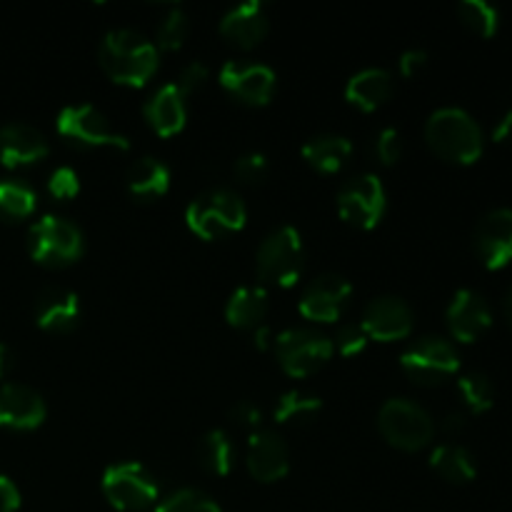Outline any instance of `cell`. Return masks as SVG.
<instances>
[{
    "mask_svg": "<svg viewBox=\"0 0 512 512\" xmlns=\"http://www.w3.org/2000/svg\"><path fill=\"white\" fill-rule=\"evenodd\" d=\"M45 400L23 383L0 385V428L33 430L45 420Z\"/></svg>",
    "mask_w": 512,
    "mask_h": 512,
    "instance_id": "obj_18",
    "label": "cell"
},
{
    "mask_svg": "<svg viewBox=\"0 0 512 512\" xmlns=\"http://www.w3.org/2000/svg\"><path fill=\"white\" fill-rule=\"evenodd\" d=\"M465 428V418L460 413H450L448 418L443 420V430L445 433H460Z\"/></svg>",
    "mask_w": 512,
    "mask_h": 512,
    "instance_id": "obj_45",
    "label": "cell"
},
{
    "mask_svg": "<svg viewBox=\"0 0 512 512\" xmlns=\"http://www.w3.org/2000/svg\"><path fill=\"white\" fill-rule=\"evenodd\" d=\"M385 205H388L385 188L373 173L355 175L338 193L340 218L360 230H373L383 220Z\"/></svg>",
    "mask_w": 512,
    "mask_h": 512,
    "instance_id": "obj_11",
    "label": "cell"
},
{
    "mask_svg": "<svg viewBox=\"0 0 512 512\" xmlns=\"http://www.w3.org/2000/svg\"><path fill=\"white\" fill-rule=\"evenodd\" d=\"M268 308L270 298L268 290H265L263 285H240V288L230 295L228 305H225V320H228L233 328L255 330L263 325Z\"/></svg>",
    "mask_w": 512,
    "mask_h": 512,
    "instance_id": "obj_24",
    "label": "cell"
},
{
    "mask_svg": "<svg viewBox=\"0 0 512 512\" xmlns=\"http://www.w3.org/2000/svg\"><path fill=\"white\" fill-rule=\"evenodd\" d=\"M220 35L238 48H255L268 35V10L260 0L235 5L220 20Z\"/></svg>",
    "mask_w": 512,
    "mask_h": 512,
    "instance_id": "obj_19",
    "label": "cell"
},
{
    "mask_svg": "<svg viewBox=\"0 0 512 512\" xmlns=\"http://www.w3.org/2000/svg\"><path fill=\"white\" fill-rule=\"evenodd\" d=\"M425 140L430 148L450 163H475L483 153V133L473 115L463 108H438L425 125Z\"/></svg>",
    "mask_w": 512,
    "mask_h": 512,
    "instance_id": "obj_2",
    "label": "cell"
},
{
    "mask_svg": "<svg viewBox=\"0 0 512 512\" xmlns=\"http://www.w3.org/2000/svg\"><path fill=\"white\" fill-rule=\"evenodd\" d=\"M353 155V143L345 135L320 133L303 145V158L320 173H338Z\"/></svg>",
    "mask_w": 512,
    "mask_h": 512,
    "instance_id": "obj_26",
    "label": "cell"
},
{
    "mask_svg": "<svg viewBox=\"0 0 512 512\" xmlns=\"http://www.w3.org/2000/svg\"><path fill=\"white\" fill-rule=\"evenodd\" d=\"M493 138L498 140V143H505V145H512V110L500 118V123L495 125L493 130Z\"/></svg>",
    "mask_w": 512,
    "mask_h": 512,
    "instance_id": "obj_43",
    "label": "cell"
},
{
    "mask_svg": "<svg viewBox=\"0 0 512 512\" xmlns=\"http://www.w3.org/2000/svg\"><path fill=\"white\" fill-rule=\"evenodd\" d=\"M58 133L65 140L85 148H115L128 150L130 140L108 123L103 113L93 105H68L58 115Z\"/></svg>",
    "mask_w": 512,
    "mask_h": 512,
    "instance_id": "obj_10",
    "label": "cell"
},
{
    "mask_svg": "<svg viewBox=\"0 0 512 512\" xmlns=\"http://www.w3.org/2000/svg\"><path fill=\"white\" fill-rule=\"evenodd\" d=\"M350 288L348 280L338 273H323L305 288L300 298V313L313 323H335L348 305Z\"/></svg>",
    "mask_w": 512,
    "mask_h": 512,
    "instance_id": "obj_14",
    "label": "cell"
},
{
    "mask_svg": "<svg viewBox=\"0 0 512 512\" xmlns=\"http://www.w3.org/2000/svg\"><path fill=\"white\" fill-rule=\"evenodd\" d=\"M375 153H378L380 163L393 165L398 163L400 155H403V140H400V133L395 128H383L378 133V140H375Z\"/></svg>",
    "mask_w": 512,
    "mask_h": 512,
    "instance_id": "obj_38",
    "label": "cell"
},
{
    "mask_svg": "<svg viewBox=\"0 0 512 512\" xmlns=\"http://www.w3.org/2000/svg\"><path fill=\"white\" fill-rule=\"evenodd\" d=\"M80 320V300L73 290L50 285L35 300V323L48 333H70Z\"/></svg>",
    "mask_w": 512,
    "mask_h": 512,
    "instance_id": "obj_21",
    "label": "cell"
},
{
    "mask_svg": "<svg viewBox=\"0 0 512 512\" xmlns=\"http://www.w3.org/2000/svg\"><path fill=\"white\" fill-rule=\"evenodd\" d=\"M198 460L208 473L230 475L235 465V445L223 430H208L198 443Z\"/></svg>",
    "mask_w": 512,
    "mask_h": 512,
    "instance_id": "obj_28",
    "label": "cell"
},
{
    "mask_svg": "<svg viewBox=\"0 0 512 512\" xmlns=\"http://www.w3.org/2000/svg\"><path fill=\"white\" fill-rule=\"evenodd\" d=\"M448 328L453 338L463 340V343H473L478 340L485 330L493 323V313H490L488 300L475 290L463 288L453 295L448 305Z\"/></svg>",
    "mask_w": 512,
    "mask_h": 512,
    "instance_id": "obj_17",
    "label": "cell"
},
{
    "mask_svg": "<svg viewBox=\"0 0 512 512\" xmlns=\"http://www.w3.org/2000/svg\"><path fill=\"white\" fill-rule=\"evenodd\" d=\"M268 170V158L263 153H245L235 163V175L248 185L263 183L268 178Z\"/></svg>",
    "mask_w": 512,
    "mask_h": 512,
    "instance_id": "obj_36",
    "label": "cell"
},
{
    "mask_svg": "<svg viewBox=\"0 0 512 512\" xmlns=\"http://www.w3.org/2000/svg\"><path fill=\"white\" fill-rule=\"evenodd\" d=\"M320 410H323L320 398L303 393V390H288L275 403L273 418L280 425H310L318 418Z\"/></svg>",
    "mask_w": 512,
    "mask_h": 512,
    "instance_id": "obj_29",
    "label": "cell"
},
{
    "mask_svg": "<svg viewBox=\"0 0 512 512\" xmlns=\"http://www.w3.org/2000/svg\"><path fill=\"white\" fill-rule=\"evenodd\" d=\"M103 493L115 510L140 512L155 505L160 488L145 465L115 463L103 473Z\"/></svg>",
    "mask_w": 512,
    "mask_h": 512,
    "instance_id": "obj_8",
    "label": "cell"
},
{
    "mask_svg": "<svg viewBox=\"0 0 512 512\" xmlns=\"http://www.w3.org/2000/svg\"><path fill=\"white\" fill-rule=\"evenodd\" d=\"M248 470L260 483H278L290 470L285 440L273 430H255L248 443Z\"/></svg>",
    "mask_w": 512,
    "mask_h": 512,
    "instance_id": "obj_16",
    "label": "cell"
},
{
    "mask_svg": "<svg viewBox=\"0 0 512 512\" xmlns=\"http://www.w3.org/2000/svg\"><path fill=\"white\" fill-rule=\"evenodd\" d=\"M83 233L75 223L60 215H43L28 230V253L35 263L48 268H65L83 255Z\"/></svg>",
    "mask_w": 512,
    "mask_h": 512,
    "instance_id": "obj_5",
    "label": "cell"
},
{
    "mask_svg": "<svg viewBox=\"0 0 512 512\" xmlns=\"http://www.w3.org/2000/svg\"><path fill=\"white\" fill-rule=\"evenodd\" d=\"M400 73L405 75V78H413V75H418L420 70L428 65V53L420 48H410L405 50L403 55H400Z\"/></svg>",
    "mask_w": 512,
    "mask_h": 512,
    "instance_id": "obj_41",
    "label": "cell"
},
{
    "mask_svg": "<svg viewBox=\"0 0 512 512\" xmlns=\"http://www.w3.org/2000/svg\"><path fill=\"white\" fill-rule=\"evenodd\" d=\"M145 120L163 138L180 133L185 125V98L175 83H165L145 100Z\"/></svg>",
    "mask_w": 512,
    "mask_h": 512,
    "instance_id": "obj_22",
    "label": "cell"
},
{
    "mask_svg": "<svg viewBox=\"0 0 512 512\" xmlns=\"http://www.w3.org/2000/svg\"><path fill=\"white\" fill-rule=\"evenodd\" d=\"M15 368V355L13 350H10V345L0 343V380L8 378L10 370Z\"/></svg>",
    "mask_w": 512,
    "mask_h": 512,
    "instance_id": "obj_44",
    "label": "cell"
},
{
    "mask_svg": "<svg viewBox=\"0 0 512 512\" xmlns=\"http://www.w3.org/2000/svg\"><path fill=\"white\" fill-rule=\"evenodd\" d=\"M188 35V15L180 8H173L158 25V48L178 50Z\"/></svg>",
    "mask_w": 512,
    "mask_h": 512,
    "instance_id": "obj_34",
    "label": "cell"
},
{
    "mask_svg": "<svg viewBox=\"0 0 512 512\" xmlns=\"http://www.w3.org/2000/svg\"><path fill=\"white\" fill-rule=\"evenodd\" d=\"M280 368L293 378H308L333 358V340L313 328H288L273 340Z\"/></svg>",
    "mask_w": 512,
    "mask_h": 512,
    "instance_id": "obj_7",
    "label": "cell"
},
{
    "mask_svg": "<svg viewBox=\"0 0 512 512\" xmlns=\"http://www.w3.org/2000/svg\"><path fill=\"white\" fill-rule=\"evenodd\" d=\"M270 328L268 325H260V328H255V348L258 350H268L270 348Z\"/></svg>",
    "mask_w": 512,
    "mask_h": 512,
    "instance_id": "obj_46",
    "label": "cell"
},
{
    "mask_svg": "<svg viewBox=\"0 0 512 512\" xmlns=\"http://www.w3.org/2000/svg\"><path fill=\"white\" fill-rule=\"evenodd\" d=\"M365 345H368V335H365V330L360 328V323L340 325L333 340V348H338V353L345 355V358H353V355L363 353Z\"/></svg>",
    "mask_w": 512,
    "mask_h": 512,
    "instance_id": "obj_35",
    "label": "cell"
},
{
    "mask_svg": "<svg viewBox=\"0 0 512 512\" xmlns=\"http://www.w3.org/2000/svg\"><path fill=\"white\" fill-rule=\"evenodd\" d=\"M98 58L110 80L130 88L148 83L158 70V50L133 28H115L103 38Z\"/></svg>",
    "mask_w": 512,
    "mask_h": 512,
    "instance_id": "obj_1",
    "label": "cell"
},
{
    "mask_svg": "<svg viewBox=\"0 0 512 512\" xmlns=\"http://www.w3.org/2000/svg\"><path fill=\"white\" fill-rule=\"evenodd\" d=\"M38 205V195L28 183L15 178L0 180V218L20 220L28 218Z\"/></svg>",
    "mask_w": 512,
    "mask_h": 512,
    "instance_id": "obj_30",
    "label": "cell"
},
{
    "mask_svg": "<svg viewBox=\"0 0 512 512\" xmlns=\"http://www.w3.org/2000/svg\"><path fill=\"white\" fill-rule=\"evenodd\" d=\"M228 415L233 423L243 425V428H258L260 418H263V415H260V410L255 408L253 403H248V400H240V403H235L233 408L228 410Z\"/></svg>",
    "mask_w": 512,
    "mask_h": 512,
    "instance_id": "obj_40",
    "label": "cell"
},
{
    "mask_svg": "<svg viewBox=\"0 0 512 512\" xmlns=\"http://www.w3.org/2000/svg\"><path fill=\"white\" fill-rule=\"evenodd\" d=\"M205 80H208V68H205L200 60H193L190 65H185L175 85H178V90L183 93V98H188V95L198 93V90L203 88Z\"/></svg>",
    "mask_w": 512,
    "mask_h": 512,
    "instance_id": "obj_39",
    "label": "cell"
},
{
    "mask_svg": "<svg viewBox=\"0 0 512 512\" xmlns=\"http://www.w3.org/2000/svg\"><path fill=\"white\" fill-rule=\"evenodd\" d=\"M305 268V250L300 233L293 225H280L258 245L255 270L265 285L290 288L300 280Z\"/></svg>",
    "mask_w": 512,
    "mask_h": 512,
    "instance_id": "obj_4",
    "label": "cell"
},
{
    "mask_svg": "<svg viewBox=\"0 0 512 512\" xmlns=\"http://www.w3.org/2000/svg\"><path fill=\"white\" fill-rule=\"evenodd\" d=\"M20 505V493L5 475H0V512H15Z\"/></svg>",
    "mask_w": 512,
    "mask_h": 512,
    "instance_id": "obj_42",
    "label": "cell"
},
{
    "mask_svg": "<svg viewBox=\"0 0 512 512\" xmlns=\"http://www.w3.org/2000/svg\"><path fill=\"white\" fill-rule=\"evenodd\" d=\"M458 15L465 25H468L473 33L490 38L498 30V8L485 0H460L458 3Z\"/></svg>",
    "mask_w": 512,
    "mask_h": 512,
    "instance_id": "obj_32",
    "label": "cell"
},
{
    "mask_svg": "<svg viewBox=\"0 0 512 512\" xmlns=\"http://www.w3.org/2000/svg\"><path fill=\"white\" fill-rule=\"evenodd\" d=\"M458 390H460V398H463L465 405L470 408V413L478 415L493 408V400H495L493 380H490L485 373H480V370L465 373L463 378L458 380Z\"/></svg>",
    "mask_w": 512,
    "mask_h": 512,
    "instance_id": "obj_31",
    "label": "cell"
},
{
    "mask_svg": "<svg viewBox=\"0 0 512 512\" xmlns=\"http://www.w3.org/2000/svg\"><path fill=\"white\" fill-rule=\"evenodd\" d=\"M400 365L413 383L440 385L458 373L460 358L453 343L438 338V335H428V338H420L418 343L405 350Z\"/></svg>",
    "mask_w": 512,
    "mask_h": 512,
    "instance_id": "obj_9",
    "label": "cell"
},
{
    "mask_svg": "<svg viewBox=\"0 0 512 512\" xmlns=\"http://www.w3.org/2000/svg\"><path fill=\"white\" fill-rule=\"evenodd\" d=\"M390 95H393V75L383 68L360 70L345 85V98L365 113L380 108Z\"/></svg>",
    "mask_w": 512,
    "mask_h": 512,
    "instance_id": "obj_25",
    "label": "cell"
},
{
    "mask_svg": "<svg viewBox=\"0 0 512 512\" xmlns=\"http://www.w3.org/2000/svg\"><path fill=\"white\" fill-rule=\"evenodd\" d=\"M473 245L485 268L498 270L508 265L512 260V210L498 208L483 215L475 225Z\"/></svg>",
    "mask_w": 512,
    "mask_h": 512,
    "instance_id": "obj_15",
    "label": "cell"
},
{
    "mask_svg": "<svg viewBox=\"0 0 512 512\" xmlns=\"http://www.w3.org/2000/svg\"><path fill=\"white\" fill-rule=\"evenodd\" d=\"M360 328L365 330L368 340H380V343L403 340L413 330V310L403 298L380 295L365 305Z\"/></svg>",
    "mask_w": 512,
    "mask_h": 512,
    "instance_id": "obj_12",
    "label": "cell"
},
{
    "mask_svg": "<svg viewBox=\"0 0 512 512\" xmlns=\"http://www.w3.org/2000/svg\"><path fill=\"white\" fill-rule=\"evenodd\" d=\"M505 315H508V320H510V325H512V288L508 290V295H505Z\"/></svg>",
    "mask_w": 512,
    "mask_h": 512,
    "instance_id": "obj_47",
    "label": "cell"
},
{
    "mask_svg": "<svg viewBox=\"0 0 512 512\" xmlns=\"http://www.w3.org/2000/svg\"><path fill=\"white\" fill-rule=\"evenodd\" d=\"M125 188L140 203H153V200L163 198L170 188V170L163 160L145 158L135 160L125 175Z\"/></svg>",
    "mask_w": 512,
    "mask_h": 512,
    "instance_id": "obj_23",
    "label": "cell"
},
{
    "mask_svg": "<svg viewBox=\"0 0 512 512\" xmlns=\"http://www.w3.org/2000/svg\"><path fill=\"white\" fill-rule=\"evenodd\" d=\"M48 155V140L28 123H8L0 128V163L5 168L38 163Z\"/></svg>",
    "mask_w": 512,
    "mask_h": 512,
    "instance_id": "obj_20",
    "label": "cell"
},
{
    "mask_svg": "<svg viewBox=\"0 0 512 512\" xmlns=\"http://www.w3.org/2000/svg\"><path fill=\"white\" fill-rule=\"evenodd\" d=\"M155 512H223L218 508L215 500H210L208 495L200 493V490L183 488L178 493L168 495L163 503L155 508Z\"/></svg>",
    "mask_w": 512,
    "mask_h": 512,
    "instance_id": "obj_33",
    "label": "cell"
},
{
    "mask_svg": "<svg viewBox=\"0 0 512 512\" xmlns=\"http://www.w3.org/2000/svg\"><path fill=\"white\" fill-rule=\"evenodd\" d=\"M220 85L243 103L265 105L273 98L275 73L268 65L253 60H228L220 68Z\"/></svg>",
    "mask_w": 512,
    "mask_h": 512,
    "instance_id": "obj_13",
    "label": "cell"
},
{
    "mask_svg": "<svg viewBox=\"0 0 512 512\" xmlns=\"http://www.w3.org/2000/svg\"><path fill=\"white\" fill-rule=\"evenodd\" d=\"M430 465H433L435 473L443 475L450 483H470L475 478V473H478L470 450L455 443L438 445L433 450V455H430Z\"/></svg>",
    "mask_w": 512,
    "mask_h": 512,
    "instance_id": "obj_27",
    "label": "cell"
},
{
    "mask_svg": "<svg viewBox=\"0 0 512 512\" xmlns=\"http://www.w3.org/2000/svg\"><path fill=\"white\" fill-rule=\"evenodd\" d=\"M248 220L243 198L228 188H215L200 193L185 210V223L198 238L218 240L223 235L243 230Z\"/></svg>",
    "mask_w": 512,
    "mask_h": 512,
    "instance_id": "obj_3",
    "label": "cell"
},
{
    "mask_svg": "<svg viewBox=\"0 0 512 512\" xmlns=\"http://www.w3.org/2000/svg\"><path fill=\"white\" fill-rule=\"evenodd\" d=\"M378 430L393 448L413 453V450L425 448L433 440L435 425L428 410L420 408L418 403L405 398H393L380 408Z\"/></svg>",
    "mask_w": 512,
    "mask_h": 512,
    "instance_id": "obj_6",
    "label": "cell"
},
{
    "mask_svg": "<svg viewBox=\"0 0 512 512\" xmlns=\"http://www.w3.org/2000/svg\"><path fill=\"white\" fill-rule=\"evenodd\" d=\"M48 190L53 198L58 200H70L80 193V178L73 168L63 165V168H55L53 175L48 180Z\"/></svg>",
    "mask_w": 512,
    "mask_h": 512,
    "instance_id": "obj_37",
    "label": "cell"
}]
</instances>
